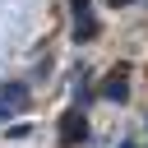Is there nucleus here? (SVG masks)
Instances as JSON below:
<instances>
[{
    "label": "nucleus",
    "mask_w": 148,
    "mask_h": 148,
    "mask_svg": "<svg viewBox=\"0 0 148 148\" xmlns=\"http://www.w3.org/2000/svg\"><path fill=\"white\" fill-rule=\"evenodd\" d=\"M69 14H74V42H97V14H92V0H69Z\"/></svg>",
    "instance_id": "nucleus-1"
},
{
    "label": "nucleus",
    "mask_w": 148,
    "mask_h": 148,
    "mask_svg": "<svg viewBox=\"0 0 148 148\" xmlns=\"http://www.w3.org/2000/svg\"><path fill=\"white\" fill-rule=\"evenodd\" d=\"M83 139H88V116H83V106H69V111L60 116V143L74 148V143H83Z\"/></svg>",
    "instance_id": "nucleus-2"
},
{
    "label": "nucleus",
    "mask_w": 148,
    "mask_h": 148,
    "mask_svg": "<svg viewBox=\"0 0 148 148\" xmlns=\"http://www.w3.org/2000/svg\"><path fill=\"white\" fill-rule=\"evenodd\" d=\"M28 106V83H0V120Z\"/></svg>",
    "instance_id": "nucleus-3"
},
{
    "label": "nucleus",
    "mask_w": 148,
    "mask_h": 148,
    "mask_svg": "<svg viewBox=\"0 0 148 148\" xmlns=\"http://www.w3.org/2000/svg\"><path fill=\"white\" fill-rule=\"evenodd\" d=\"M125 74H130L125 65H120V69H111V79L102 83V97H111V102H125V97H130V79H125Z\"/></svg>",
    "instance_id": "nucleus-4"
},
{
    "label": "nucleus",
    "mask_w": 148,
    "mask_h": 148,
    "mask_svg": "<svg viewBox=\"0 0 148 148\" xmlns=\"http://www.w3.org/2000/svg\"><path fill=\"white\" fill-rule=\"evenodd\" d=\"M106 5H111V9H125V5H134V0H106Z\"/></svg>",
    "instance_id": "nucleus-5"
},
{
    "label": "nucleus",
    "mask_w": 148,
    "mask_h": 148,
    "mask_svg": "<svg viewBox=\"0 0 148 148\" xmlns=\"http://www.w3.org/2000/svg\"><path fill=\"white\" fill-rule=\"evenodd\" d=\"M120 148H139V143H120Z\"/></svg>",
    "instance_id": "nucleus-6"
}]
</instances>
